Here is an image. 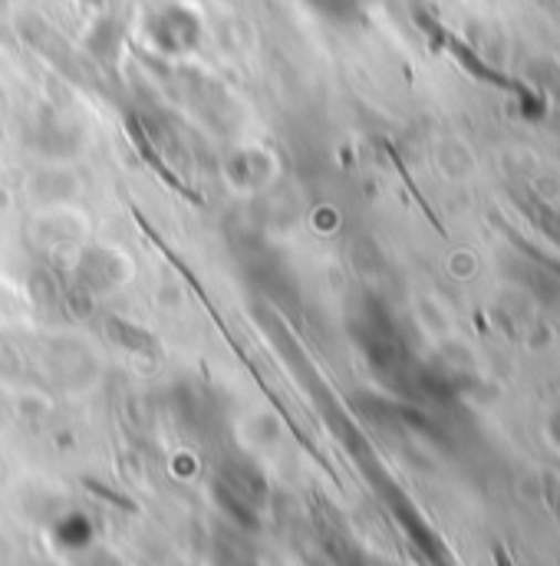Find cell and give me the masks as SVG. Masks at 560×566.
<instances>
[{
    "label": "cell",
    "instance_id": "cell-1",
    "mask_svg": "<svg viewBox=\"0 0 560 566\" xmlns=\"http://www.w3.org/2000/svg\"><path fill=\"white\" fill-rule=\"evenodd\" d=\"M152 36L165 50H188L198 36V20L185 7H168L152 20Z\"/></svg>",
    "mask_w": 560,
    "mask_h": 566
}]
</instances>
